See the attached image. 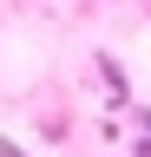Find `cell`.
<instances>
[{
	"instance_id": "cell-1",
	"label": "cell",
	"mask_w": 151,
	"mask_h": 157,
	"mask_svg": "<svg viewBox=\"0 0 151 157\" xmlns=\"http://www.w3.org/2000/svg\"><path fill=\"white\" fill-rule=\"evenodd\" d=\"M99 72H105V85H112V98H125V72H118V59H112V52H99Z\"/></svg>"
},
{
	"instance_id": "cell-2",
	"label": "cell",
	"mask_w": 151,
	"mask_h": 157,
	"mask_svg": "<svg viewBox=\"0 0 151 157\" xmlns=\"http://www.w3.org/2000/svg\"><path fill=\"white\" fill-rule=\"evenodd\" d=\"M0 157H33L26 144H13V137H0Z\"/></svg>"
},
{
	"instance_id": "cell-3",
	"label": "cell",
	"mask_w": 151,
	"mask_h": 157,
	"mask_svg": "<svg viewBox=\"0 0 151 157\" xmlns=\"http://www.w3.org/2000/svg\"><path fill=\"white\" fill-rule=\"evenodd\" d=\"M131 157H151V137H138V151H131Z\"/></svg>"
},
{
	"instance_id": "cell-4",
	"label": "cell",
	"mask_w": 151,
	"mask_h": 157,
	"mask_svg": "<svg viewBox=\"0 0 151 157\" xmlns=\"http://www.w3.org/2000/svg\"><path fill=\"white\" fill-rule=\"evenodd\" d=\"M138 124H145V137H151V105H145V111H138Z\"/></svg>"
}]
</instances>
